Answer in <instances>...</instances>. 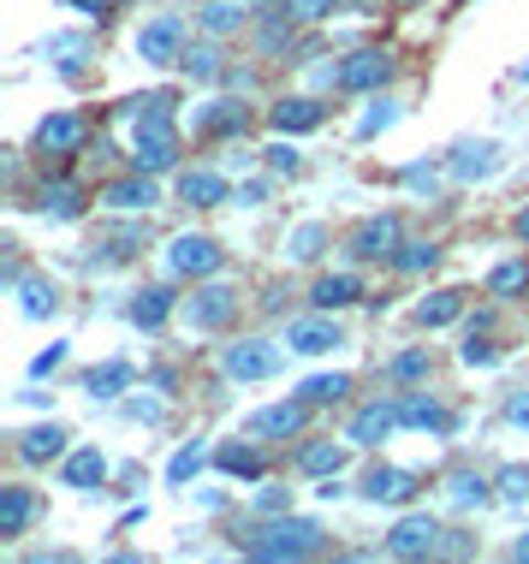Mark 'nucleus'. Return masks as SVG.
Returning a JSON list of instances; mask_svg holds the SVG:
<instances>
[{
	"label": "nucleus",
	"mask_w": 529,
	"mask_h": 564,
	"mask_svg": "<svg viewBox=\"0 0 529 564\" xmlns=\"http://www.w3.org/2000/svg\"><path fill=\"white\" fill-rule=\"evenodd\" d=\"M179 66H185L196 84H215V78H220V48H215V42H191Z\"/></svg>",
	"instance_id": "obj_40"
},
{
	"label": "nucleus",
	"mask_w": 529,
	"mask_h": 564,
	"mask_svg": "<svg viewBox=\"0 0 529 564\" xmlns=\"http://www.w3.org/2000/svg\"><path fill=\"white\" fill-rule=\"evenodd\" d=\"M404 243L399 232V215H369L352 226V238H345V250L357 256V262H392V250Z\"/></svg>",
	"instance_id": "obj_7"
},
{
	"label": "nucleus",
	"mask_w": 529,
	"mask_h": 564,
	"mask_svg": "<svg viewBox=\"0 0 529 564\" xmlns=\"http://www.w3.org/2000/svg\"><path fill=\"white\" fill-rule=\"evenodd\" d=\"M285 19H292V12H285ZM285 19H268V24H262V48H268V54H280L285 42H292V24H285Z\"/></svg>",
	"instance_id": "obj_50"
},
{
	"label": "nucleus",
	"mask_w": 529,
	"mask_h": 564,
	"mask_svg": "<svg viewBox=\"0 0 529 564\" xmlns=\"http://www.w3.org/2000/svg\"><path fill=\"white\" fill-rule=\"evenodd\" d=\"M256 511H285V494L280 487H262V494H256Z\"/></svg>",
	"instance_id": "obj_54"
},
{
	"label": "nucleus",
	"mask_w": 529,
	"mask_h": 564,
	"mask_svg": "<svg viewBox=\"0 0 529 564\" xmlns=\"http://www.w3.org/2000/svg\"><path fill=\"white\" fill-rule=\"evenodd\" d=\"M417 469H399V464H375L369 476H363V499L369 506H411L417 499Z\"/></svg>",
	"instance_id": "obj_11"
},
{
	"label": "nucleus",
	"mask_w": 529,
	"mask_h": 564,
	"mask_svg": "<svg viewBox=\"0 0 529 564\" xmlns=\"http://www.w3.org/2000/svg\"><path fill=\"white\" fill-rule=\"evenodd\" d=\"M322 101L315 96H285V101H274V108H268V126H274L280 137H304V131H315L322 126Z\"/></svg>",
	"instance_id": "obj_17"
},
{
	"label": "nucleus",
	"mask_w": 529,
	"mask_h": 564,
	"mask_svg": "<svg viewBox=\"0 0 529 564\" xmlns=\"http://www.w3.org/2000/svg\"><path fill=\"white\" fill-rule=\"evenodd\" d=\"M19 457H24V464H54V457H66V429H60V422L24 429L19 434Z\"/></svg>",
	"instance_id": "obj_27"
},
{
	"label": "nucleus",
	"mask_w": 529,
	"mask_h": 564,
	"mask_svg": "<svg viewBox=\"0 0 529 564\" xmlns=\"http://www.w3.org/2000/svg\"><path fill=\"white\" fill-rule=\"evenodd\" d=\"M131 380H138L131 362H96V369L84 375V392L89 399H119V392H131Z\"/></svg>",
	"instance_id": "obj_30"
},
{
	"label": "nucleus",
	"mask_w": 529,
	"mask_h": 564,
	"mask_svg": "<svg viewBox=\"0 0 529 564\" xmlns=\"http://www.w3.org/2000/svg\"><path fill=\"white\" fill-rule=\"evenodd\" d=\"M441 541H446V529L434 523V517H399L392 535H387V553L392 558H434V553H441Z\"/></svg>",
	"instance_id": "obj_9"
},
{
	"label": "nucleus",
	"mask_w": 529,
	"mask_h": 564,
	"mask_svg": "<svg viewBox=\"0 0 529 564\" xmlns=\"http://www.w3.org/2000/svg\"><path fill=\"white\" fill-rule=\"evenodd\" d=\"M179 310V297L168 292V285H143L138 297H131V327H143V333H155L168 315Z\"/></svg>",
	"instance_id": "obj_28"
},
{
	"label": "nucleus",
	"mask_w": 529,
	"mask_h": 564,
	"mask_svg": "<svg viewBox=\"0 0 529 564\" xmlns=\"http://www.w3.org/2000/svg\"><path fill=\"white\" fill-rule=\"evenodd\" d=\"M220 375L250 387V380H274L280 375V345L274 339H238L220 350Z\"/></svg>",
	"instance_id": "obj_5"
},
{
	"label": "nucleus",
	"mask_w": 529,
	"mask_h": 564,
	"mask_svg": "<svg viewBox=\"0 0 529 564\" xmlns=\"http://www.w3.org/2000/svg\"><path fill=\"white\" fill-rule=\"evenodd\" d=\"M518 238H529V208H523V215H518Z\"/></svg>",
	"instance_id": "obj_56"
},
{
	"label": "nucleus",
	"mask_w": 529,
	"mask_h": 564,
	"mask_svg": "<svg viewBox=\"0 0 529 564\" xmlns=\"http://www.w3.org/2000/svg\"><path fill=\"white\" fill-rule=\"evenodd\" d=\"M392 78V54L381 48H357L339 59V89H352V96H375V89H387Z\"/></svg>",
	"instance_id": "obj_10"
},
{
	"label": "nucleus",
	"mask_w": 529,
	"mask_h": 564,
	"mask_svg": "<svg viewBox=\"0 0 529 564\" xmlns=\"http://www.w3.org/2000/svg\"><path fill=\"white\" fill-rule=\"evenodd\" d=\"M179 315H185L191 333H220L238 315V292H233V285H220V280H196L191 297L179 303Z\"/></svg>",
	"instance_id": "obj_4"
},
{
	"label": "nucleus",
	"mask_w": 529,
	"mask_h": 564,
	"mask_svg": "<svg viewBox=\"0 0 529 564\" xmlns=\"http://www.w3.org/2000/svg\"><path fill=\"white\" fill-rule=\"evenodd\" d=\"M215 469H220V476H233V481H262L268 464H262V452H256V434L215 446Z\"/></svg>",
	"instance_id": "obj_18"
},
{
	"label": "nucleus",
	"mask_w": 529,
	"mask_h": 564,
	"mask_svg": "<svg viewBox=\"0 0 529 564\" xmlns=\"http://www.w3.org/2000/svg\"><path fill=\"white\" fill-rule=\"evenodd\" d=\"M327 243H334V232H327L322 220H304L292 238H285V256H292V262H322Z\"/></svg>",
	"instance_id": "obj_34"
},
{
	"label": "nucleus",
	"mask_w": 529,
	"mask_h": 564,
	"mask_svg": "<svg viewBox=\"0 0 529 564\" xmlns=\"http://www.w3.org/2000/svg\"><path fill=\"white\" fill-rule=\"evenodd\" d=\"M345 457H352V440H345V446H327V440H315V446L298 452V464H304V476H339Z\"/></svg>",
	"instance_id": "obj_35"
},
{
	"label": "nucleus",
	"mask_w": 529,
	"mask_h": 564,
	"mask_svg": "<svg viewBox=\"0 0 529 564\" xmlns=\"http://www.w3.org/2000/svg\"><path fill=\"white\" fill-rule=\"evenodd\" d=\"M322 523L315 517H274L268 529H250L245 541V558H262V564H280V558H310V553H322Z\"/></svg>",
	"instance_id": "obj_1"
},
{
	"label": "nucleus",
	"mask_w": 529,
	"mask_h": 564,
	"mask_svg": "<svg viewBox=\"0 0 529 564\" xmlns=\"http://www.w3.org/2000/svg\"><path fill=\"white\" fill-rule=\"evenodd\" d=\"M511 558H518V564H529V535H518V541H511Z\"/></svg>",
	"instance_id": "obj_55"
},
{
	"label": "nucleus",
	"mask_w": 529,
	"mask_h": 564,
	"mask_svg": "<svg viewBox=\"0 0 529 564\" xmlns=\"http://www.w3.org/2000/svg\"><path fill=\"white\" fill-rule=\"evenodd\" d=\"M452 178H464V185H476V178H494L500 173V143H488V137H471V143L452 149Z\"/></svg>",
	"instance_id": "obj_15"
},
{
	"label": "nucleus",
	"mask_w": 529,
	"mask_h": 564,
	"mask_svg": "<svg viewBox=\"0 0 529 564\" xmlns=\"http://www.w3.org/2000/svg\"><path fill=\"white\" fill-rule=\"evenodd\" d=\"M131 166L138 173H173L179 166V126L173 119H138L131 126Z\"/></svg>",
	"instance_id": "obj_3"
},
{
	"label": "nucleus",
	"mask_w": 529,
	"mask_h": 564,
	"mask_svg": "<svg viewBox=\"0 0 529 564\" xmlns=\"http://www.w3.org/2000/svg\"><path fill=\"white\" fill-rule=\"evenodd\" d=\"M392 119H399V101H387V96H381V101H369V113L357 119V143H369V137H381V131L392 126Z\"/></svg>",
	"instance_id": "obj_42"
},
{
	"label": "nucleus",
	"mask_w": 529,
	"mask_h": 564,
	"mask_svg": "<svg viewBox=\"0 0 529 564\" xmlns=\"http://www.w3.org/2000/svg\"><path fill=\"white\" fill-rule=\"evenodd\" d=\"M101 203L119 208V215H149V208H161V185H155V173H131V178H114L101 191Z\"/></svg>",
	"instance_id": "obj_14"
},
{
	"label": "nucleus",
	"mask_w": 529,
	"mask_h": 564,
	"mask_svg": "<svg viewBox=\"0 0 529 564\" xmlns=\"http://www.w3.org/2000/svg\"><path fill=\"white\" fill-rule=\"evenodd\" d=\"M60 362H66V345H48V350H42L36 362H30V375H36V380H48V375L60 369Z\"/></svg>",
	"instance_id": "obj_51"
},
{
	"label": "nucleus",
	"mask_w": 529,
	"mask_h": 564,
	"mask_svg": "<svg viewBox=\"0 0 529 564\" xmlns=\"http://www.w3.org/2000/svg\"><path fill=\"white\" fill-rule=\"evenodd\" d=\"M494 494H500V487L482 481L476 469H452V481H446V499H452V506H464V511H471V506H488Z\"/></svg>",
	"instance_id": "obj_32"
},
{
	"label": "nucleus",
	"mask_w": 529,
	"mask_h": 564,
	"mask_svg": "<svg viewBox=\"0 0 529 564\" xmlns=\"http://www.w3.org/2000/svg\"><path fill=\"white\" fill-rule=\"evenodd\" d=\"M404 191L434 196V191H441V173H434V166H404Z\"/></svg>",
	"instance_id": "obj_48"
},
{
	"label": "nucleus",
	"mask_w": 529,
	"mask_h": 564,
	"mask_svg": "<svg viewBox=\"0 0 529 564\" xmlns=\"http://www.w3.org/2000/svg\"><path fill=\"white\" fill-rule=\"evenodd\" d=\"M506 422L511 429H529V392H518V399L506 404Z\"/></svg>",
	"instance_id": "obj_53"
},
{
	"label": "nucleus",
	"mask_w": 529,
	"mask_h": 564,
	"mask_svg": "<svg viewBox=\"0 0 529 564\" xmlns=\"http://www.w3.org/2000/svg\"><path fill=\"white\" fill-rule=\"evenodd\" d=\"M138 250H143V226H119V232L101 238V256H108V262H126V256H138Z\"/></svg>",
	"instance_id": "obj_43"
},
{
	"label": "nucleus",
	"mask_w": 529,
	"mask_h": 564,
	"mask_svg": "<svg viewBox=\"0 0 529 564\" xmlns=\"http://www.w3.org/2000/svg\"><path fill=\"white\" fill-rule=\"evenodd\" d=\"M208 464H215V452H208V446H196V440H191V446H179V452H173V464H168V481H173V487H185V481H196V476H203Z\"/></svg>",
	"instance_id": "obj_36"
},
{
	"label": "nucleus",
	"mask_w": 529,
	"mask_h": 564,
	"mask_svg": "<svg viewBox=\"0 0 529 564\" xmlns=\"http://www.w3.org/2000/svg\"><path fill=\"white\" fill-rule=\"evenodd\" d=\"M36 208H42L48 220H78V215H84V191L72 185V178H54V185L36 191Z\"/></svg>",
	"instance_id": "obj_29"
},
{
	"label": "nucleus",
	"mask_w": 529,
	"mask_h": 564,
	"mask_svg": "<svg viewBox=\"0 0 529 564\" xmlns=\"http://www.w3.org/2000/svg\"><path fill=\"white\" fill-rule=\"evenodd\" d=\"M196 24H203L208 36H233V30H245V24H250V12H245V0H203Z\"/></svg>",
	"instance_id": "obj_31"
},
{
	"label": "nucleus",
	"mask_w": 529,
	"mask_h": 564,
	"mask_svg": "<svg viewBox=\"0 0 529 564\" xmlns=\"http://www.w3.org/2000/svg\"><path fill=\"white\" fill-rule=\"evenodd\" d=\"M262 155H268V173H285V178H292L298 166H304V155L292 149V137H280V143H268Z\"/></svg>",
	"instance_id": "obj_44"
},
{
	"label": "nucleus",
	"mask_w": 529,
	"mask_h": 564,
	"mask_svg": "<svg viewBox=\"0 0 529 564\" xmlns=\"http://www.w3.org/2000/svg\"><path fill=\"white\" fill-rule=\"evenodd\" d=\"M161 262H168V273L173 280H215V273L226 268V250L208 232H179L168 250H161Z\"/></svg>",
	"instance_id": "obj_2"
},
{
	"label": "nucleus",
	"mask_w": 529,
	"mask_h": 564,
	"mask_svg": "<svg viewBox=\"0 0 529 564\" xmlns=\"http://www.w3.org/2000/svg\"><path fill=\"white\" fill-rule=\"evenodd\" d=\"M488 292L494 297H523L529 292V262H523V256H518V262H500L488 273Z\"/></svg>",
	"instance_id": "obj_41"
},
{
	"label": "nucleus",
	"mask_w": 529,
	"mask_h": 564,
	"mask_svg": "<svg viewBox=\"0 0 529 564\" xmlns=\"http://www.w3.org/2000/svg\"><path fill=\"white\" fill-rule=\"evenodd\" d=\"M310 303L339 315V310H352V303H363V280H357V273H322L315 292H310Z\"/></svg>",
	"instance_id": "obj_25"
},
{
	"label": "nucleus",
	"mask_w": 529,
	"mask_h": 564,
	"mask_svg": "<svg viewBox=\"0 0 529 564\" xmlns=\"http://www.w3.org/2000/svg\"><path fill=\"white\" fill-rule=\"evenodd\" d=\"M12 292H19L24 322H48V315H60V292L42 280V273H12Z\"/></svg>",
	"instance_id": "obj_19"
},
{
	"label": "nucleus",
	"mask_w": 529,
	"mask_h": 564,
	"mask_svg": "<svg viewBox=\"0 0 529 564\" xmlns=\"http://www.w3.org/2000/svg\"><path fill=\"white\" fill-rule=\"evenodd\" d=\"M179 203L220 208V203H233V185H226L220 173H208V166H196V173H179Z\"/></svg>",
	"instance_id": "obj_20"
},
{
	"label": "nucleus",
	"mask_w": 529,
	"mask_h": 564,
	"mask_svg": "<svg viewBox=\"0 0 529 564\" xmlns=\"http://www.w3.org/2000/svg\"><path fill=\"white\" fill-rule=\"evenodd\" d=\"M458 362H464V369H494V362H500V350H494L488 339H476V333H471V339L458 345Z\"/></svg>",
	"instance_id": "obj_45"
},
{
	"label": "nucleus",
	"mask_w": 529,
	"mask_h": 564,
	"mask_svg": "<svg viewBox=\"0 0 529 564\" xmlns=\"http://www.w3.org/2000/svg\"><path fill=\"white\" fill-rule=\"evenodd\" d=\"M138 59L143 66H179L185 59V19L179 12H155L138 30Z\"/></svg>",
	"instance_id": "obj_6"
},
{
	"label": "nucleus",
	"mask_w": 529,
	"mask_h": 564,
	"mask_svg": "<svg viewBox=\"0 0 529 564\" xmlns=\"http://www.w3.org/2000/svg\"><path fill=\"white\" fill-rule=\"evenodd\" d=\"M399 422H404V429H417V434H441L446 429V410H441L434 392H404V399H399Z\"/></svg>",
	"instance_id": "obj_26"
},
{
	"label": "nucleus",
	"mask_w": 529,
	"mask_h": 564,
	"mask_svg": "<svg viewBox=\"0 0 529 564\" xmlns=\"http://www.w3.org/2000/svg\"><path fill=\"white\" fill-rule=\"evenodd\" d=\"M66 7H72V12H84V19H96V24H101V19H108V12H114V0H66Z\"/></svg>",
	"instance_id": "obj_52"
},
{
	"label": "nucleus",
	"mask_w": 529,
	"mask_h": 564,
	"mask_svg": "<svg viewBox=\"0 0 529 564\" xmlns=\"http://www.w3.org/2000/svg\"><path fill=\"white\" fill-rule=\"evenodd\" d=\"M285 12H292V19H304V24H315V19H327V12H334V0H280Z\"/></svg>",
	"instance_id": "obj_49"
},
{
	"label": "nucleus",
	"mask_w": 529,
	"mask_h": 564,
	"mask_svg": "<svg viewBox=\"0 0 529 564\" xmlns=\"http://www.w3.org/2000/svg\"><path fill=\"white\" fill-rule=\"evenodd\" d=\"M60 481H66V487H78V494H89V487H101V481H108V457H101L96 446L66 452V464H60Z\"/></svg>",
	"instance_id": "obj_23"
},
{
	"label": "nucleus",
	"mask_w": 529,
	"mask_h": 564,
	"mask_svg": "<svg viewBox=\"0 0 529 564\" xmlns=\"http://www.w3.org/2000/svg\"><path fill=\"white\" fill-rule=\"evenodd\" d=\"M464 315V292H434V297H422L417 303V327H452Z\"/></svg>",
	"instance_id": "obj_33"
},
{
	"label": "nucleus",
	"mask_w": 529,
	"mask_h": 564,
	"mask_svg": "<svg viewBox=\"0 0 529 564\" xmlns=\"http://www.w3.org/2000/svg\"><path fill=\"white\" fill-rule=\"evenodd\" d=\"M494 487H500V499H529V464H506Z\"/></svg>",
	"instance_id": "obj_47"
},
{
	"label": "nucleus",
	"mask_w": 529,
	"mask_h": 564,
	"mask_svg": "<svg viewBox=\"0 0 529 564\" xmlns=\"http://www.w3.org/2000/svg\"><path fill=\"white\" fill-rule=\"evenodd\" d=\"M42 54L54 59V72H66V78H78V72L89 66V54H96V42L78 36V30H60V36L42 42Z\"/></svg>",
	"instance_id": "obj_21"
},
{
	"label": "nucleus",
	"mask_w": 529,
	"mask_h": 564,
	"mask_svg": "<svg viewBox=\"0 0 529 564\" xmlns=\"http://www.w3.org/2000/svg\"><path fill=\"white\" fill-rule=\"evenodd\" d=\"M84 137H89V126L78 113H48L36 126V149H42V155H78Z\"/></svg>",
	"instance_id": "obj_16"
},
{
	"label": "nucleus",
	"mask_w": 529,
	"mask_h": 564,
	"mask_svg": "<svg viewBox=\"0 0 529 564\" xmlns=\"http://www.w3.org/2000/svg\"><path fill=\"white\" fill-rule=\"evenodd\" d=\"M404 422H399V404L392 399H375V404H363L352 422H345V440H352V446H381V440H392L399 434Z\"/></svg>",
	"instance_id": "obj_12"
},
{
	"label": "nucleus",
	"mask_w": 529,
	"mask_h": 564,
	"mask_svg": "<svg viewBox=\"0 0 529 564\" xmlns=\"http://www.w3.org/2000/svg\"><path fill=\"white\" fill-rule=\"evenodd\" d=\"M245 101H203V108L191 113V131H203V137H233V131H245Z\"/></svg>",
	"instance_id": "obj_22"
},
{
	"label": "nucleus",
	"mask_w": 529,
	"mask_h": 564,
	"mask_svg": "<svg viewBox=\"0 0 529 564\" xmlns=\"http://www.w3.org/2000/svg\"><path fill=\"white\" fill-rule=\"evenodd\" d=\"M36 517V494L30 487H0V541H19Z\"/></svg>",
	"instance_id": "obj_24"
},
{
	"label": "nucleus",
	"mask_w": 529,
	"mask_h": 564,
	"mask_svg": "<svg viewBox=\"0 0 529 564\" xmlns=\"http://www.w3.org/2000/svg\"><path fill=\"white\" fill-rule=\"evenodd\" d=\"M173 108H179V96H173V89H149V96H131L119 113H126L131 126H138V119H173Z\"/></svg>",
	"instance_id": "obj_37"
},
{
	"label": "nucleus",
	"mask_w": 529,
	"mask_h": 564,
	"mask_svg": "<svg viewBox=\"0 0 529 564\" xmlns=\"http://www.w3.org/2000/svg\"><path fill=\"white\" fill-rule=\"evenodd\" d=\"M387 375L392 380H422L429 375V350H399V357L387 362Z\"/></svg>",
	"instance_id": "obj_46"
},
{
	"label": "nucleus",
	"mask_w": 529,
	"mask_h": 564,
	"mask_svg": "<svg viewBox=\"0 0 529 564\" xmlns=\"http://www.w3.org/2000/svg\"><path fill=\"white\" fill-rule=\"evenodd\" d=\"M310 410H315V404H304V399H280V404L256 410V416H250V434H256V440H292V434H304Z\"/></svg>",
	"instance_id": "obj_13"
},
{
	"label": "nucleus",
	"mask_w": 529,
	"mask_h": 564,
	"mask_svg": "<svg viewBox=\"0 0 529 564\" xmlns=\"http://www.w3.org/2000/svg\"><path fill=\"white\" fill-rule=\"evenodd\" d=\"M345 392H352V375H310L304 387H298V399L304 404H339Z\"/></svg>",
	"instance_id": "obj_39"
},
{
	"label": "nucleus",
	"mask_w": 529,
	"mask_h": 564,
	"mask_svg": "<svg viewBox=\"0 0 529 564\" xmlns=\"http://www.w3.org/2000/svg\"><path fill=\"white\" fill-rule=\"evenodd\" d=\"M334 345H345V327L334 322V310L298 315V322L285 327V350H298V357H327Z\"/></svg>",
	"instance_id": "obj_8"
},
{
	"label": "nucleus",
	"mask_w": 529,
	"mask_h": 564,
	"mask_svg": "<svg viewBox=\"0 0 529 564\" xmlns=\"http://www.w3.org/2000/svg\"><path fill=\"white\" fill-rule=\"evenodd\" d=\"M434 262H441V250H434L429 238H404L399 250H392V268L399 273H429Z\"/></svg>",
	"instance_id": "obj_38"
}]
</instances>
